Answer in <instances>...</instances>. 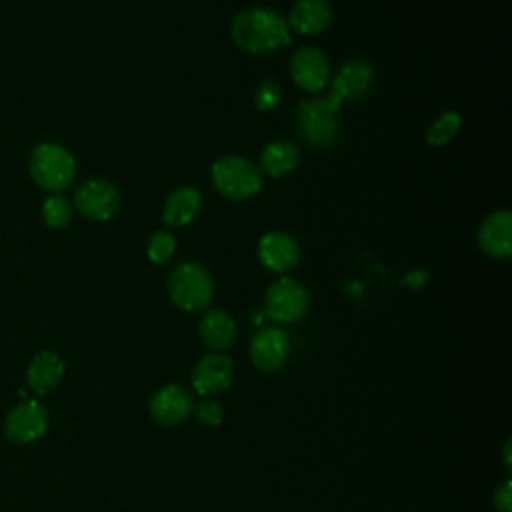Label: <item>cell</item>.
<instances>
[{"label":"cell","instance_id":"1","mask_svg":"<svg viewBox=\"0 0 512 512\" xmlns=\"http://www.w3.org/2000/svg\"><path fill=\"white\" fill-rule=\"evenodd\" d=\"M234 44L256 56L272 54L292 42L288 22L274 10L254 6L238 12L230 26Z\"/></svg>","mask_w":512,"mask_h":512},{"label":"cell","instance_id":"2","mask_svg":"<svg viewBox=\"0 0 512 512\" xmlns=\"http://www.w3.org/2000/svg\"><path fill=\"white\" fill-rule=\"evenodd\" d=\"M340 106H342V100L332 90L322 98L300 102L296 108L298 136L316 150L330 148L340 134V122H338Z\"/></svg>","mask_w":512,"mask_h":512},{"label":"cell","instance_id":"3","mask_svg":"<svg viewBox=\"0 0 512 512\" xmlns=\"http://www.w3.org/2000/svg\"><path fill=\"white\" fill-rule=\"evenodd\" d=\"M170 302L184 312L206 310L214 298V280L198 262H182L174 266L166 280Z\"/></svg>","mask_w":512,"mask_h":512},{"label":"cell","instance_id":"4","mask_svg":"<svg viewBox=\"0 0 512 512\" xmlns=\"http://www.w3.org/2000/svg\"><path fill=\"white\" fill-rule=\"evenodd\" d=\"M28 170L38 186L58 194L74 182L76 160L64 146L42 142L32 150Z\"/></svg>","mask_w":512,"mask_h":512},{"label":"cell","instance_id":"5","mask_svg":"<svg viewBox=\"0 0 512 512\" xmlns=\"http://www.w3.org/2000/svg\"><path fill=\"white\" fill-rule=\"evenodd\" d=\"M216 190L230 200H248L262 188L260 168L242 156H222L210 168Z\"/></svg>","mask_w":512,"mask_h":512},{"label":"cell","instance_id":"6","mask_svg":"<svg viewBox=\"0 0 512 512\" xmlns=\"http://www.w3.org/2000/svg\"><path fill=\"white\" fill-rule=\"evenodd\" d=\"M310 308L308 290L294 278H280L268 286L264 296V312L278 324H294Z\"/></svg>","mask_w":512,"mask_h":512},{"label":"cell","instance_id":"7","mask_svg":"<svg viewBox=\"0 0 512 512\" xmlns=\"http://www.w3.org/2000/svg\"><path fill=\"white\" fill-rule=\"evenodd\" d=\"M194 408V396L184 384H164L158 388L148 402V412L152 420L160 426L182 424Z\"/></svg>","mask_w":512,"mask_h":512},{"label":"cell","instance_id":"8","mask_svg":"<svg viewBox=\"0 0 512 512\" xmlns=\"http://www.w3.org/2000/svg\"><path fill=\"white\" fill-rule=\"evenodd\" d=\"M250 360L252 364L266 374L278 372L284 368L290 356V338L278 326L260 328L250 340Z\"/></svg>","mask_w":512,"mask_h":512},{"label":"cell","instance_id":"9","mask_svg":"<svg viewBox=\"0 0 512 512\" xmlns=\"http://www.w3.org/2000/svg\"><path fill=\"white\" fill-rule=\"evenodd\" d=\"M74 204L82 216L104 222L120 208V192L106 180H86L74 192Z\"/></svg>","mask_w":512,"mask_h":512},{"label":"cell","instance_id":"10","mask_svg":"<svg viewBox=\"0 0 512 512\" xmlns=\"http://www.w3.org/2000/svg\"><path fill=\"white\" fill-rule=\"evenodd\" d=\"M234 378V362L224 352H210L202 356L192 368L190 382L200 396H212L226 390Z\"/></svg>","mask_w":512,"mask_h":512},{"label":"cell","instance_id":"11","mask_svg":"<svg viewBox=\"0 0 512 512\" xmlns=\"http://www.w3.org/2000/svg\"><path fill=\"white\" fill-rule=\"evenodd\" d=\"M48 428V412L36 400H22L12 408L4 422V432L14 442H32L44 436Z\"/></svg>","mask_w":512,"mask_h":512},{"label":"cell","instance_id":"12","mask_svg":"<svg viewBox=\"0 0 512 512\" xmlns=\"http://www.w3.org/2000/svg\"><path fill=\"white\" fill-rule=\"evenodd\" d=\"M290 74L302 90L320 92L330 82V62L322 50L304 46L290 58Z\"/></svg>","mask_w":512,"mask_h":512},{"label":"cell","instance_id":"13","mask_svg":"<svg viewBox=\"0 0 512 512\" xmlns=\"http://www.w3.org/2000/svg\"><path fill=\"white\" fill-rule=\"evenodd\" d=\"M258 258L268 270L284 274L298 266L300 246L286 232H280V230L266 232L258 242Z\"/></svg>","mask_w":512,"mask_h":512},{"label":"cell","instance_id":"14","mask_svg":"<svg viewBox=\"0 0 512 512\" xmlns=\"http://www.w3.org/2000/svg\"><path fill=\"white\" fill-rule=\"evenodd\" d=\"M478 244L492 258H508L512 254V212L488 214L478 228Z\"/></svg>","mask_w":512,"mask_h":512},{"label":"cell","instance_id":"15","mask_svg":"<svg viewBox=\"0 0 512 512\" xmlns=\"http://www.w3.org/2000/svg\"><path fill=\"white\" fill-rule=\"evenodd\" d=\"M374 82L372 66L362 58L346 60L332 78V92L344 100H360Z\"/></svg>","mask_w":512,"mask_h":512},{"label":"cell","instance_id":"16","mask_svg":"<svg viewBox=\"0 0 512 512\" xmlns=\"http://www.w3.org/2000/svg\"><path fill=\"white\" fill-rule=\"evenodd\" d=\"M198 330L202 342L214 352H224L232 348L238 338V326L234 318L220 308H206V312L200 318Z\"/></svg>","mask_w":512,"mask_h":512},{"label":"cell","instance_id":"17","mask_svg":"<svg viewBox=\"0 0 512 512\" xmlns=\"http://www.w3.org/2000/svg\"><path fill=\"white\" fill-rule=\"evenodd\" d=\"M330 22L332 6L328 0H298L288 14V28L304 36L324 32Z\"/></svg>","mask_w":512,"mask_h":512},{"label":"cell","instance_id":"18","mask_svg":"<svg viewBox=\"0 0 512 512\" xmlns=\"http://www.w3.org/2000/svg\"><path fill=\"white\" fill-rule=\"evenodd\" d=\"M202 210V194L192 186H182L170 192V196L164 202L162 220L172 226H186L190 224Z\"/></svg>","mask_w":512,"mask_h":512},{"label":"cell","instance_id":"19","mask_svg":"<svg viewBox=\"0 0 512 512\" xmlns=\"http://www.w3.org/2000/svg\"><path fill=\"white\" fill-rule=\"evenodd\" d=\"M64 376V360L52 352L44 350L36 354L28 366V384L36 394L52 392Z\"/></svg>","mask_w":512,"mask_h":512},{"label":"cell","instance_id":"20","mask_svg":"<svg viewBox=\"0 0 512 512\" xmlns=\"http://www.w3.org/2000/svg\"><path fill=\"white\" fill-rule=\"evenodd\" d=\"M300 164V148L288 140L270 142L260 154V168L272 178H282L294 172Z\"/></svg>","mask_w":512,"mask_h":512},{"label":"cell","instance_id":"21","mask_svg":"<svg viewBox=\"0 0 512 512\" xmlns=\"http://www.w3.org/2000/svg\"><path fill=\"white\" fill-rule=\"evenodd\" d=\"M460 126H462L460 114H456V112H444V114H440V116L430 124L428 132H426V142H428L430 146H444V144H448V142L458 134Z\"/></svg>","mask_w":512,"mask_h":512},{"label":"cell","instance_id":"22","mask_svg":"<svg viewBox=\"0 0 512 512\" xmlns=\"http://www.w3.org/2000/svg\"><path fill=\"white\" fill-rule=\"evenodd\" d=\"M42 218L50 228H64L72 220V204L64 196L54 194L42 204Z\"/></svg>","mask_w":512,"mask_h":512},{"label":"cell","instance_id":"23","mask_svg":"<svg viewBox=\"0 0 512 512\" xmlns=\"http://www.w3.org/2000/svg\"><path fill=\"white\" fill-rule=\"evenodd\" d=\"M176 250V238L172 232L168 230H156L150 240H148V248H146V254L150 258V262L154 264H164L172 258Z\"/></svg>","mask_w":512,"mask_h":512},{"label":"cell","instance_id":"24","mask_svg":"<svg viewBox=\"0 0 512 512\" xmlns=\"http://www.w3.org/2000/svg\"><path fill=\"white\" fill-rule=\"evenodd\" d=\"M192 414L202 426H218L224 420L222 404L210 396H202L198 402H194Z\"/></svg>","mask_w":512,"mask_h":512},{"label":"cell","instance_id":"25","mask_svg":"<svg viewBox=\"0 0 512 512\" xmlns=\"http://www.w3.org/2000/svg\"><path fill=\"white\" fill-rule=\"evenodd\" d=\"M282 100V86L276 80H264L254 92V104L262 112L274 110Z\"/></svg>","mask_w":512,"mask_h":512},{"label":"cell","instance_id":"26","mask_svg":"<svg viewBox=\"0 0 512 512\" xmlns=\"http://www.w3.org/2000/svg\"><path fill=\"white\" fill-rule=\"evenodd\" d=\"M492 504L498 512H512V480L506 478L502 484L494 488Z\"/></svg>","mask_w":512,"mask_h":512},{"label":"cell","instance_id":"27","mask_svg":"<svg viewBox=\"0 0 512 512\" xmlns=\"http://www.w3.org/2000/svg\"><path fill=\"white\" fill-rule=\"evenodd\" d=\"M510 444H512V442H510V438H508V440L504 442V466H506V468L512 466V462H510Z\"/></svg>","mask_w":512,"mask_h":512}]
</instances>
